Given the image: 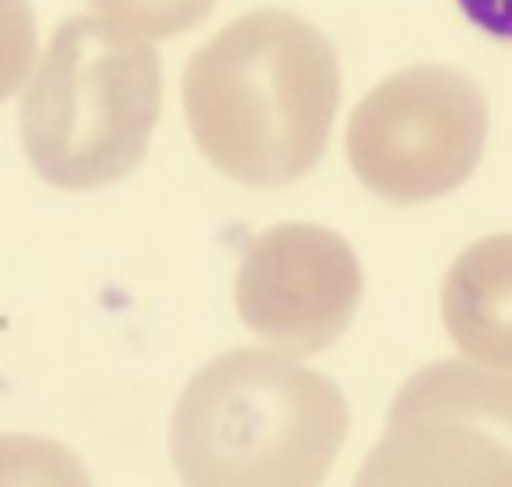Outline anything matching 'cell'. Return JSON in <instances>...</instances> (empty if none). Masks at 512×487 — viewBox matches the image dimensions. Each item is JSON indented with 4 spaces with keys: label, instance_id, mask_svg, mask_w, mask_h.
Here are the masks:
<instances>
[{
    "label": "cell",
    "instance_id": "obj_1",
    "mask_svg": "<svg viewBox=\"0 0 512 487\" xmlns=\"http://www.w3.org/2000/svg\"><path fill=\"white\" fill-rule=\"evenodd\" d=\"M337 106L334 43L295 11L235 18L183 71V113L200 155L256 190L288 186L316 169Z\"/></svg>",
    "mask_w": 512,
    "mask_h": 487
},
{
    "label": "cell",
    "instance_id": "obj_2",
    "mask_svg": "<svg viewBox=\"0 0 512 487\" xmlns=\"http://www.w3.org/2000/svg\"><path fill=\"white\" fill-rule=\"evenodd\" d=\"M351 428L334 379L288 351L242 347L186 382L169 428L172 466L190 487H313Z\"/></svg>",
    "mask_w": 512,
    "mask_h": 487
},
{
    "label": "cell",
    "instance_id": "obj_3",
    "mask_svg": "<svg viewBox=\"0 0 512 487\" xmlns=\"http://www.w3.org/2000/svg\"><path fill=\"white\" fill-rule=\"evenodd\" d=\"M18 116L39 179L71 193L120 183L148 158L162 116L155 46L106 18H71L53 32Z\"/></svg>",
    "mask_w": 512,
    "mask_h": 487
},
{
    "label": "cell",
    "instance_id": "obj_4",
    "mask_svg": "<svg viewBox=\"0 0 512 487\" xmlns=\"http://www.w3.org/2000/svg\"><path fill=\"white\" fill-rule=\"evenodd\" d=\"M344 144L355 176L376 197L400 207L439 200L481 165L488 99L460 67H404L358 102Z\"/></svg>",
    "mask_w": 512,
    "mask_h": 487
},
{
    "label": "cell",
    "instance_id": "obj_5",
    "mask_svg": "<svg viewBox=\"0 0 512 487\" xmlns=\"http://www.w3.org/2000/svg\"><path fill=\"white\" fill-rule=\"evenodd\" d=\"M362 487H512V372L432 361L400 386Z\"/></svg>",
    "mask_w": 512,
    "mask_h": 487
},
{
    "label": "cell",
    "instance_id": "obj_6",
    "mask_svg": "<svg viewBox=\"0 0 512 487\" xmlns=\"http://www.w3.org/2000/svg\"><path fill=\"white\" fill-rule=\"evenodd\" d=\"M362 288L358 256L341 235L288 221L256 235L242 253L235 309L267 344L313 358L344 337Z\"/></svg>",
    "mask_w": 512,
    "mask_h": 487
},
{
    "label": "cell",
    "instance_id": "obj_7",
    "mask_svg": "<svg viewBox=\"0 0 512 487\" xmlns=\"http://www.w3.org/2000/svg\"><path fill=\"white\" fill-rule=\"evenodd\" d=\"M442 323L470 361L512 372V232L456 256L442 281Z\"/></svg>",
    "mask_w": 512,
    "mask_h": 487
},
{
    "label": "cell",
    "instance_id": "obj_8",
    "mask_svg": "<svg viewBox=\"0 0 512 487\" xmlns=\"http://www.w3.org/2000/svg\"><path fill=\"white\" fill-rule=\"evenodd\" d=\"M106 22L141 39H172L207 22L218 0H88Z\"/></svg>",
    "mask_w": 512,
    "mask_h": 487
},
{
    "label": "cell",
    "instance_id": "obj_9",
    "mask_svg": "<svg viewBox=\"0 0 512 487\" xmlns=\"http://www.w3.org/2000/svg\"><path fill=\"white\" fill-rule=\"evenodd\" d=\"M456 8L477 32L512 46V0H456Z\"/></svg>",
    "mask_w": 512,
    "mask_h": 487
}]
</instances>
